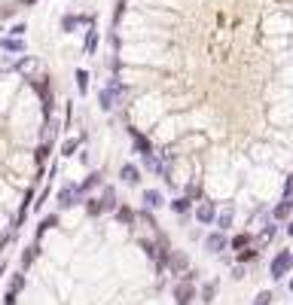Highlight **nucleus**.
Wrapping results in <instances>:
<instances>
[{"label": "nucleus", "mask_w": 293, "mask_h": 305, "mask_svg": "<svg viewBox=\"0 0 293 305\" xmlns=\"http://www.w3.org/2000/svg\"><path fill=\"white\" fill-rule=\"evenodd\" d=\"M95 186H101V171H92V174H89V177H86V180H83V183L77 186V189H80V196L86 199V196L92 193V189H95Z\"/></svg>", "instance_id": "nucleus-13"}, {"label": "nucleus", "mask_w": 293, "mask_h": 305, "mask_svg": "<svg viewBox=\"0 0 293 305\" xmlns=\"http://www.w3.org/2000/svg\"><path fill=\"white\" fill-rule=\"evenodd\" d=\"M272 299H275V296H272V293H269V290H263V293H260V296H256V302H253V305H269V302H272Z\"/></svg>", "instance_id": "nucleus-28"}, {"label": "nucleus", "mask_w": 293, "mask_h": 305, "mask_svg": "<svg viewBox=\"0 0 293 305\" xmlns=\"http://www.w3.org/2000/svg\"><path fill=\"white\" fill-rule=\"evenodd\" d=\"M119 177H122L128 186H137V183H140V171H137V165H131V162H125V165L119 168Z\"/></svg>", "instance_id": "nucleus-7"}, {"label": "nucleus", "mask_w": 293, "mask_h": 305, "mask_svg": "<svg viewBox=\"0 0 293 305\" xmlns=\"http://www.w3.org/2000/svg\"><path fill=\"white\" fill-rule=\"evenodd\" d=\"M55 226H58V214H49V217H43V220H40V226H37V235H34L37 241H34V244H40V238L49 232V229H55Z\"/></svg>", "instance_id": "nucleus-10"}, {"label": "nucleus", "mask_w": 293, "mask_h": 305, "mask_svg": "<svg viewBox=\"0 0 293 305\" xmlns=\"http://www.w3.org/2000/svg\"><path fill=\"white\" fill-rule=\"evenodd\" d=\"M92 19H80V16H64L61 19V28L64 31H73V28H77V25H89Z\"/></svg>", "instance_id": "nucleus-19"}, {"label": "nucleus", "mask_w": 293, "mask_h": 305, "mask_svg": "<svg viewBox=\"0 0 293 305\" xmlns=\"http://www.w3.org/2000/svg\"><path fill=\"white\" fill-rule=\"evenodd\" d=\"M190 205H193V202H190L187 196H183V199H177V202H171V211H177V214H187V211H190Z\"/></svg>", "instance_id": "nucleus-25"}, {"label": "nucleus", "mask_w": 293, "mask_h": 305, "mask_svg": "<svg viewBox=\"0 0 293 305\" xmlns=\"http://www.w3.org/2000/svg\"><path fill=\"white\" fill-rule=\"evenodd\" d=\"M232 217H235V208H232V205H226V208L220 211V214H214V223L220 226V232H223V229H229V226H232Z\"/></svg>", "instance_id": "nucleus-11"}, {"label": "nucleus", "mask_w": 293, "mask_h": 305, "mask_svg": "<svg viewBox=\"0 0 293 305\" xmlns=\"http://www.w3.org/2000/svg\"><path fill=\"white\" fill-rule=\"evenodd\" d=\"M131 137H134V149L140 152V156H143V152H153V143L150 140H146L140 131H131Z\"/></svg>", "instance_id": "nucleus-17"}, {"label": "nucleus", "mask_w": 293, "mask_h": 305, "mask_svg": "<svg viewBox=\"0 0 293 305\" xmlns=\"http://www.w3.org/2000/svg\"><path fill=\"white\" fill-rule=\"evenodd\" d=\"M4 272H7V262H4V259H0V275H4Z\"/></svg>", "instance_id": "nucleus-36"}, {"label": "nucleus", "mask_w": 293, "mask_h": 305, "mask_svg": "<svg viewBox=\"0 0 293 305\" xmlns=\"http://www.w3.org/2000/svg\"><path fill=\"white\" fill-rule=\"evenodd\" d=\"M287 235H290V238H293V220H290V223H287Z\"/></svg>", "instance_id": "nucleus-35"}, {"label": "nucleus", "mask_w": 293, "mask_h": 305, "mask_svg": "<svg viewBox=\"0 0 293 305\" xmlns=\"http://www.w3.org/2000/svg\"><path fill=\"white\" fill-rule=\"evenodd\" d=\"M214 290H217L214 284H205V287H202V299H205V302H214Z\"/></svg>", "instance_id": "nucleus-27"}, {"label": "nucleus", "mask_w": 293, "mask_h": 305, "mask_svg": "<svg viewBox=\"0 0 293 305\" xmlns=\"http://www.w3.org/2000/svg\"><path fill=\"white\" fill-rule=\"evenodd\" d=\"M122 95H125V89H122V83L113 76V80H110V83L101 89L98 101H101V107H104V110H113L116 104H122Z\"/></svg>", "instance_id": "nucleus-1"}, {"label": "nucleus", "mask_w": 293, "mask_h": 305, "mask_svg": "<svg viewBox=\"0 0 293 305\" xmlns=\"http://www.w3.org/2000/svg\"><path fill=\"white\" fill-rule=\"evenodd\" d=\"M37 253H40V244H31V247H25V253H22V259H19L22 272H28V269H31V262L37 259Z\"/></svg>", "instance_id": "nucleus-14"}, {"label": "nucleus", "mask_w": 293, "mask_h": 305, "mask_svg": "<svg viewBox=\"0 0 293 305\" xmlns=\"http://www.w3.org/2000/svg\"><path fill=\"white\" fill-rule=\"evenodd\" d=\"M43 202H49V189H46V193L40 196V202H34V208H37V211H40V208H43Z\"/></svg>", "instance_id": "nucleus-33"}, {"label": "nucleus", "mask_w": 293, "mask_h": 305, "mask_svg": "<svg viewBox=\"0 0 293 305\" xmlns=\"http://www.w3.org/2000/svg\"><path fill=\"white\" fill-rule=\"evenodd\" d=\"M83 202V196H80V189L73 186V183H67L61 193H58V208L61 211H67V208H73V205H80Z\"/></svg>", "instance_id": "nucleus-3"}, {"label": "nucleus", "mask_w": 293, "mask_h": 305, "mask_svg": "<svg viewBox=\"0 0 293 305\" xmlns=\"http://www.w3.org/2000/svg\"><path fill=\"white\" fill-rule=\"evenodd\" d=\"M95 46H98V28H89V34H86V55H92Z\"/></svg>", "instance_id": "nucleus-21"}, {"label": "nucleus", "mask_w": 293, "mask_h": 305, "mask_svg": "<svg viewBox=\"0 0 293 305\" xmlns=\"http://www.w3.org/2000/svg\"><path fill=\"white\" fill-rule=\"evenodd\" d=\"M205 247H208L211 253H220V250H226V247H229V241L223 238V232H211V235L205 238Z\"/></svg>", "instance_id": "nucleus-5"}, {"label": "nucleus", "mask_w": 293, "mask_h": 305, "mask_svg": "<svg viewBox=\"0 0 293 305\" xmlns=\"http://www.w3.org/2000/svg\"><path fill=\"white\" fill-rule=\"evenodd\" d=\"M165 265L171 269V275H177V272L183 275V272H187V265H190V262H187V256H183V253H168V262H165Z\"/></svg>", "instance_id": "nucleus-9"}, {"label": "nucleus", "mask_w": 293, "mask_h": 305, "mask_svg": "<svg viewBox=\"0 0 293 305\" xmlns=\"http://www.w3.org/2000/svg\"><path fill=\"white\" fill-rule=\"evenodd\" d=\"M290 269H293V253H290V250H281V253L272 259V265H269V275H272L275 281H281L284 275H290Z\"/></svg>", "instance_id": "nucleus-2"}, {"label": "nucleus", "mask_w": 293, "mask_h": 305, "mask_svg": "<svg viewBox=\"0 0 293 305\" xmlns=\"http://www.w3.org/2000/svg\"><path fill=\"white\" fill-rule=\"evenodd\" d=\"M25 287V272L22 275H16L13 281H10V287H7V293H13V296H19V290Z\"/></svg>", "instance_id": "nucleus-23"}, {"label": "nucleus", "mask_w": 293, "mask_h": 305, "mask_svg": "<svg viewBox=\"0 0 293 305\" xmlns=\"http://www.w3.org/2000/svg\"><path fill=\"white\" fill-rule=\"evenodd\" d=\"M253 256H256V250H247V247H244V250H238V259H241V262H250Z\"/></svg>", "instance_id": "nucleus-29"}, {"label": "nucleus", "mask_w": 293, "mask_h": 305, "mask_svg": "<svg viewBox=\"0 0 293 305\" xmlns=\"http://www.w3.org/2000/svg\"><path fill=\"white\" fill-rule=\"evenodd\" d=\"M77 89H80V95L89 92V73L86 70H77Z\"/></svg>", "instance_id": "nucleus-24"}, {"label": "nucleus", "mask_w": 293, "mask_h": 305, "mask_svg": "<svg viewBox=\"0 0 293 305\" xmlns=\"http://www.w3.org/2000/svg\"><path fill=\"white\" fill-rule=\"evenodd\" d=\"M98 205H101V214L104 211H116V189L113 186H104V196L98 199Z\"/></svg>", "instance_id": "nucleus-6"}, {"label": "nucleus", "mask_w": 293, "mask_h": 305, "mask_svg": "<svg viewBox=\"0 0 293 305\" xmlns=\"http://www.w3.org/2000/svg\"><path fill=\"white\" fill-rule=\"evenodd\" d=\"M247 244H250V238H247V235H235V238L229 241V247H232V250H244Z\"/></svg>", "instance_id": "nucleus-26"}, {"label": "nucleus", "mask_w": 293, "mask_h": 305, "mask_svg": "<svg viewBox=\"0 0 293 305\" xmlns=\"http://www.w3.org/2000/svg\"><path fill=\"white\" fill-rule=\"evenodd\" d=\"M162 205H165V199H162L159 189H146V193H143V208H146V211H156V208H162Z\"/></svg>", "instance_id": "nucleus-8"}, {"label": "nucleus", "mask_w": 293, "mask_h": 305, "mask_svg": "<svg viewBox=\"0 0 293 305\" xmlns=\"http://www.w3.org/2000/svg\"><path fill=\"white\" fill-rule=\"evenodd\" d=\"M116 220H119V223H125V226H131V223H134V211L122 205V208H116Z\"/></svg>", "instance_id": "nucleus-20"}, {"label": "nucleus", "mask_w": 293, "mask_h": 305, "mask_svg": "<svg viewBox=\"0 0 293 305\" xmlns=\"http://www.w3.org/2000/svg\"><path fill=\"white\" fill-rule=\"evenodd\" d=\"M31 196H34V193L28 189V193H25V202H22V208H19V214H16V226H13V229H19V226L25 223V217H28V211H31Z\"/></svg>", "instance_id": "nucleus-16"}, {"label": "nucleus", "mask_w": 293, "mask_h": 305, "mask_svg": "<svg viewBox=\"0 0 293 305\" xmlns=\"http://www.w3.org/2000/svg\"><path fill=\"white\" fill-rule=\"evenodd\" d=\"M290 211H293V199H284V202L272 211V217H275V220H287V217H290Z\"/></svg>", "instance_id": "nucleus-18"}, {"label": "nucleus", "mask_w": 293, "mask_h": 305, "mask_svg": "<svg viewBox=\"0 0 293 305\" xmlns=\"http://www.w3.org/2000/svg\"><path fill=\"white\" fill-rule=\"evenodd\" d=\"M0 49H4V52H22L25 43L19 40V37H0Z\"/></svg>", "instance_id": "nucleus-15"}, {"label": "nucleus", "mask_w": 293, "mask_h": 305, "mask_svg": "<svg viewBox=\"0 0 293 305\" xmlns=\"http://www.w3.org/2000/svg\"><path fill=\"white\" fill-rule=\"evenodd\" d=\"M214 214H217L214 202H202V205L196 208V220H199V223H214Z\"/></svg>", "instance_id": "nucleus-12"}, {"label": "nucleus", "mask_w": 293, "mask_h": 305, "mask_svg": "<svg viewBox=\"0 0 293 305\" xmlns=\"http://www.w3.org/2000/svg\"><path fill=\"white\" fill-rule=\"evenodd\" d=\"M287 287H290V293H293V278H290V284H287Z\"/></svg>", "instance_id": "nucleus-37"}, {"label": "nucleus", "mask_w": 293, "mask_h": 305, "mask_svg": "<svg viewBox=\"0 0 293 305\" xmlns=\"http://www.w3.org/2000/svg\"><path fill=\"white\" fill-rule=\"evenodd\" d=\"M46 156H49V146L43 143L40 149H37V162H40V165H43V162H46Z\"/></svg>", "instance_id": "nucleus-31"}, {"label": "nucleus", "mask_w": 293, "mask_h": 305, "mask_svg": "<svg viewBox=\"0 0 293 305\" xmlns=\"http://www.w3.org/2000/svg\"><path fill=\"white\" fill-rule=\"evenodd\" d=\"M7 241H10V235H4V238H0V250H4V247H7Z\"/></svg>", "instance_id": "nucleus-34"}, {"label": "nucleus", "mask_w": 293, "mask_h": 305, "mask_svg": "<svg viewBox=\"0 0 293 305\" xmlns=\"http://www.w3.org/2000/svg\"><path fill=\"white\" fill-rule=\"evenodd\" d=\"M284 199H293V174H290L287 183H284Z\"/></svg>", "instance_id": "nucleus-30"}, {"label": "nucleus", "mask_w": 293, "mask_h": 305, "mask_svg": "<svg viewBox=\"0 0 293 305\" xmlns=\"http://www.w3.org/2000/svg\"><path fill=\"white\" fill-rule=\"evenodd\" d=\"M196 299V287H193V281H180L177 287H174V302L177 305H190Z\"/></svg>", "instance_id": "nucleus-4"}, {"label": "nucleus", "mask_w": 293, "mask_h": 305, "mask_svg": "<svg viewBox=\"0 0 293 305\" xmlns=\"http://www.w3.org/2000/svg\"><path fill=\"white\" fill-rule=\"evenodd\" d=\"M275 232H278V229H275V226L269 223V226L263 229V238H266V241H272V238H275Z\"/></svg>", "instance_id": "nucleus-32"}, {"label": "nucleus", "mask_w": 293, "mask_h": 305, "mask_svg": "<svg viewBox=\"0 0 293 305\" xmlns=\"http://www.w3.org/2000/svg\"><path fill=\"white\" fill-rule=\"evenodd\" d=\"M77 149H80V140H77V137H67V140L61 143V156H73Z\"/></svg>", "instance_id": "nucleus-22"}]
</instances>
